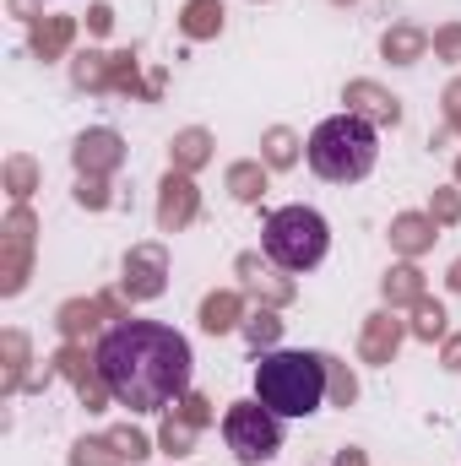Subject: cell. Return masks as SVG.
<instances>
[{
  "label": "cell",
  "mask_w": 461,
  "mask_h": 466,
  "mask_svg": "<svg viewBox=\"0 0 461 466\" xmlns=\"http://www.w3.org/2000/svg\"><path fill=\"white\" fill-rule=\"evenodd\" d=\"M98 374L119 407L163 412L190 390V342L158 320H115L98 337Z\"/></svg>",
  "instance_id": "cell-1"
},
{
  "label": "cell",
  "mask_w": 461,
  "mask_h": 466,
  "mask_svg": "<svg viewBox=\"0 0 461 466\" xmlns=\"http://www.w3.org/2000/svg\"><path fill=\"white\" fill-rule=\"evenodd\" d=\"M255 401L277 418H310L326 401V358L321 352H261Z\"/></svg>",
  "instance_id": "cell-2"
},
{
  "label": "cell",
  "mask_w": 461,
  "mask_h": 466,
  "mask_svg": "<svg viewBox=\"0 0 461 466\" xmlns=\"http://www.w3.org/2000/svg\"><path fill=\"white\" fill-rule=\"evenodd\" d=\"M304 152H310V168L321 174V179H332V185H353V179H364L369 168H374V157H380V136H374V125L358 115H332L315 125V136L304 141Z\"/></svg>",
  "instance_id": "cell-3"
},
{
  "label": "cell",
  "mask_w": 461,
  "mask_h": 466,
  "mask_svg": "<svg viewBox=\"0 0 461 466\" xmlns=\"http://www.w3.org/2000/svg\"><path fill=\"white\" fill-rule=\"evenodd\" d=\"M261 244L282 271H310V266L326 260L332 228H326V218L315 207H277L266 218V228H261Z\"/></svg>",
  "instance_id": "cell-4"
},
{
  "label": "cell",
  "mask_w": 461,
  "mask_h": 466,
  "mask_svg": "<svg viewBox=\"0 0 461 466\" xmlns=\"http://www.w3.org/2000/svg\"><path fill=\"white\" fill-rule=\"evenodd\" d=\"M223 440L239 466H261L282 451V418L261 401H233L223 412Z\"/></svg>",
  "instance_id": "cell-5"
},
{
  "label": "cell",
  "mask_w": 461,
  "mask_h": 466,
  "mask_svg": "<svg viewBox=\"0 0 461 466\" xmlns=\"http://www.w3.org/2000/svg\"><path fill=\"white\" fill-rule=\"evenodd\" d=\"M33 238H38V218L27 212V201L11 207L5 228H0V293L16 299L27 288V271H33Z\"/></svg>",
  "instance_id": "cell-6"
},
{
  "label": "cell",
  "mask_w": 461,
  "mask_h": 466,
  "mask_svg": "<svg viewBox=\"0 0 461 466\" xmlns=\"http://www.w3.org/2000/svg\"><path fill=\"white\" fill-rule=\"evenodd\" d=\"M49 374H60V380H71L77 385V401L87 407V412H104L115 396H109V385H104V374H98V358H87L82 342H66V348L49 358Z\"/></svg>",
  "instance_id": "cell-7"
},
{
  "label": "cell",
  "mask_w": 461,
  "mask_h": 466,
  "mask_svg": "<svg viewBox=\"0 0 461 466\" xmlns=\"http://www.w3.org/2000/svg\"><path fill=\"white\" fill-rule=\"evenodd\" d=\"M119 288H125L130 304H136V299H158V293L169 288V249H163V244H130Z\"/></svg>",
  "instance_id": "cell-8"
},
{
  "label": "cell",
  "mask_w": 461,
  "mask_h": 466,
  "mask_svg": "<svg viewBox=\"0 0 461 466\" xmlns=\"http://www.w3.org/2000/svg\"><path fill=\"white\" fill-rule=\"evenodd\" d=\"M196 212H201V190H196V179L179 174V168H169V179L158 185V228L163 233L190 228Z\"/></svg>",
  "instance_id": "cell-9"
},
{
  "label": "cell",
  "mask_w": 461,
  "mask_h": 466,
  "mask_svg": "<svg viewBox=\"0 0 461 466\" xmlns=\"http://www.w3.org/2000/svg\"><path fill=\"white\" fill-rule=\"evenodd\" d=\"M71 163H77V174H87V179H109L119 163H125V141H119V130H82L77 136V147H71Z\"/></svg>",
  "instance_id": "cell-10"
},
{
  "label": "cell",
  "mask_w": 461,
  "mask_h": 466,
  "mask_svg": "<svg viewBox=\"0 0 461 466\" xmlns=\"http://www.w3.org/2000/svg\"><path fill=\"white\" fill-rule=\"evenodd\" d=\"M402 337H407V326L396 320V309H380V315H369V320H364L358 358H364V363H391L396 348H402Z\"/></svg>",
  "instance_id": "cell-11"
},
{
  "label": "cell",
  "mask_w": 461,
  "mask_h": 466,
  "mask_svg": "<svg viewBox=\"0 0 461 466\" xmlns=\"http://www.w3.org/2000/svg\"><path fill=\"white\" fill-rule=\"evenodd\" d=\"M343 104H347V115L369 119V125H402V104L385 87H374V82H347Z\"/></svg>",
  "instance_id": "cell-12"
},
{
  "label": "cell",
  "mask_w": 461,
  "mask_h": 466,
  "mask_svg": "<svg viewBox=\"0 0 461 466\" xmlns=\"http://www.w3.org/2000/svg\"><path fill=\"white\" fill-rule=\"evenodd\" d=\"M77 38V16H38L27 33V55L33 60H60Z\"/></svg>",
  "instance_id": "cell-13"
},
{
  "label": "cell",
  "mask_w": 461,
  "mask_h": 466,
  "mask_svg": "<svg viewBox=\"0 0 461 466\" xmlns=\"http://www.w3.org/2000/svg\"><path fill=\"white\" fill-rule=\"evenodd\" d=\"M440 223L429 218V212H402L396 223H391V249L396 255H407V260H418L424 249H435V238H440Z\"/></svg>",
  "instance_id": "cell-14"
},
{
  "label": "cell",
  "mask_w": 461,
  "mask_h": 466,
  "mask_svg": "<svg viewBox=\"0 0 461 466\" xmlns=\"http://www.w3.org/2000/svg\"><path fill=\"white\" fill-rule=\"evenodd\" d=\"M380 55H385L391 66H413V60H424V55H429V33H424V27H413V22H396V27H385Z\"/></svg>",
  "instance_id": "cell-15"
},
{
  "label": "cell",
  "mask_w": 461,
  "mask_h": 466,
  "mask_svg": "<svg viewBox=\"0 0 461 466\" xmlns=\"http://www.w3.org/2000/svg\"><path fill=\"white\" fill-rule=\"evenodd\" d=\"M244 326V299L223 288V293H207L201 299V331H212V337H223V331H239Z\"/></svg>",
  "instance_id": "cell-16"
},
{
  "label": "cell",
  "mask_w": 461,
  "mask_h": 466,
  "mask_svg": "<svg viewBox=\"0 0 461 466\" xmlns=\"http://www.w3.org/2000/svg\"><path fill=\"white\" fill-rule=\"evenodd\" d=\"M207 157H212V136H207L201 125H190V130H179V136L169 141V163H174L179 174H196Z\"/></svg>",
  "instance_id": "cell-17"
},
{
  "label": "cell",
  "mask_w": 461,
  "mask_h": 466,
  "mask_svg": "<svg viewBox=\"0 0 461 466\" xmlns=\"http://www.w3.org/2000/svg\"><path fill=\"white\" fill-rule=\"evenodd\" d=\"M179 33L185 38H218L223 33V0H185V11H179Z\"/></svg>",
  "instance_id": "cell-18"
},
{
  "label": "cell",
  "mask_w": 461,
  "mask_h": 466,
  "mask_svg": "<svg viewBox=\"0 0 461 466\" xmlns=\"http://www.w3.org/2000/svg\"><path fill=\"white\" fill-rule=\"evenodd\" d=\"M98 320H104V304H98V299H71V304H60V320H55V326H60L66 342H82Z\"/></svg>",
  "instance_id": "cell-19"
},
{
  "label": "cell",
  "mask_w": 461,
  "mask_h": 466,
  "mask_svg": "<svg viewBox=\"0 0 461 466\" xmlns=\"http://www.w3.org/2000/svg\"><path fill=\"white\" fill-rule=\"evenodd\" d=\"M424 299V271L407 260V266H391L385 271V304L391 309H402V304H418Z\"/></svg>",
  "instance_id": "cell-20"
},
{
  "label": "cell",
  "mask_w": 461,
  "mask_h": 466,
  "mask_svg": "<svg viewBox=\"0 0 461 466\" xmlns=\"http://www.w3.org/2000/svg\"><path fill=\"white\" fill-rule=\"evenodd\" d=\"M261 163H266V168H293V163H299V136H293L288 125H271V130L261 136Z\"/></svg>",
  "instance_id": "cell-21"
},
{
  "label": "cell",
  "mask_w": 461,
  "mask_h": 466,
  "mask_svg": "<svg viewBox=\"0 0 461 466\" xmlns=\"http://www.w3.org/2000/svg\"><path fill=\"white\" fill-rule=\"evenodd\" d=\"M109 66H115V55H98V49H87V55H77V66H71V76H77V87H93V93H109Z\"/></svg>",
  "instance_id": "cell-22"
},
{
  "label": "cell",
  "mask_w": 461,
  "mask_h": 466,
  "mask_svg": "<svg viewBox=\"0 0 461 466\" xmlns=\"http://www.w3.org/2000/svg\"><path fill=\"white\" fill-rule=\"evenodd\" d=\"M261 190H266V163H233L229 168L233 201H261Z\"/></svg>",
  "instance_id": "cell-23"
},
{
  "label": "cell",
  "mask_w": 461,
  "mask_h": 466,
  "mask_svg": "<svg viewBox=\"0 0 461 466\" xmlns=\"http://www.w3.org/2000/svg\"><path fill=\"white\" fill-rule=\"evenodd\" d=\"M5 190H11V201H27L33 190H38V163L33 157H5Z\"/></svg>",
  "instance_id": "cell-24"
},
{
  "label": "cell",
  "mask_w": 461,
  "mask_h": 466,
  "mask_svg": "<svg viewBox=\"0 0 461 466\" xmlns=\"http://www.w3.org/2000/svg\"><path fill=\"white\" fill-rule=\"evenodd\" d=\"M413 337H418V342H440V337H446V309H440L429 293L413 304Z\"/></svg>",
  "instance_id": "cell-25"
},
{
  "label": "cell",
  "mask_w": 461,
  "mask_h": 466,
  "mask_svg": "<svg viewBox=\"0 0 461 466\" xmlns=\"http://www.w3.org/2000/svg\"><path fill=\"white\" fill-rule=\"evenodd\" d=\"M0 352H5V390H22V369H27V337H22V331H0Z\"/></svg>",
  "instance_id": "cell-26"
},
{
  "label": "cell",
  "mask_w": 461,
  "mask_h": 466,
  "mask_svg": "<svg viewBox=\"0 0 461 466\" xmlns=\"http://www.w3.org/2000/svg\"><path fill=\"white\" fill-rule=\"evenodd\" d=\"M196 434H201V429H196V423H185V418L174 412V418H169V423L158 429V445H163V456H190Z\"/></svg>",
  "instance_id": "cell-27"
},
{
  "label": "cell",
  "mask_w": 461,
  "mask_h": 466,
  "mask_svg": "<svg viewBox=\"0 0 461 466\" xmlns=\"http://www.w3.org/2000/svg\"><path fill=\"white\" fill-rule=\"evenodd\" d=\"M326 358V396L337 401V407H353V396H358V380H353V369L347 363H337L332 352H321Z\"/></svg>",
  "instance_id": "cell-28"
},
{
  "label": "cell",
  "mask_w": 461,
  "mask_h": 466,
  "mask_svg": "<svg viewBox=\"0 0 461 466\" xmlns=\"http://www.w3.org/2000/svg\"><path fill=\"white\" fill-rule=\"evenodd\" d=\"M239 331L250 337V348H271V342L282 337V320H277V309H255V315H244Z\"/></svg>",
  "instance_id": "cell-29"
},
{
  "label": "cell",
  "mask_w": 461,
  "mask_h": 466,
  "mask_svg": "<svg viewBox=\"0 0 461 466\" xmlns=\"http://www.w3.org/2000/svg\"><path fill=\"white\" fill-rule=\"evenodd\" d=\"M104 440L115 445V456H119L125 466H136V461H147V456H152V445H147V434H136V429H109Z\"/></svg>",
  "instance_id": "cell-30"
},
{
  "label": "cell",
  "mask_w": 461,
  "mask_h": 466,
  "mask_svg": "<svg viewBox=\"0 0 461 466\" xmlns=\"http://www.w3.org/2000/svg\"><path fill=\"white\" fill-rule=\"evenodd\" d=\"M244 288H250L261 304H293V282H288V277H271V271H261V277H250Z\"/></svg>",
  "instance_id": "cell-31"
},
{
  "label": "cell",
  "mask_w": 461,
  "mask_h": 466,
  "mask_svg": "<svg viewBox=\"0 0 461 466\" xmlns=\"http://www.w3.org/2000/svg\"><path fill=\"white\" fill-rule=\"evenodd\" d=\"M71 466H125V461L115 456L109 440H82V445L71 451Z\"/></svg>",
  "instance_id": "cell-32"
},
{
  "label": "cell",
  "mask_w": 461,
  "mask_h": 466,
  "mask_svg": "<svg viewBox=\"0 0 461 466\" xmlns=\"http://www.w3.org/2000/svg\"><path fill=\"white\" fill-rule=\"evenodd\" d=\"M429 218H435L440 228L461 223V196H456V190H435V201H429Z\"/></svg>",
  "instance_id": "cell-33"
},
{
  "label": "cell",
  "mask_w": 461,
  "mask_h": 466,
  "mask_svg": "<svg viewBox=\"0 0 461 466\" xmlns=\"http://www.w3.org/2000/svg\"><path fill=\"white\" fill-rule=\"evenodd\" d=\"M174 412H179L185 423H196V429H207V423H212V407H207V396H196V390H185V396L174 401Z\"/></svg>",
  "instance_id": "cell-34"
},
{
  "label": "cell",
  "mask_w": 461,
  "mask_h": 466,
  "mask_svg": "<svg viewBox=\"0 0 461 466\" xmlns=\"http://www.w3.org/2000/svg\"><path fill=\"white\" fill-rule=\"evenodd\" d=\"M77 201H82L87 212H104V207H109V185H104V179H87V174H82V179H77Z\"/></svg>",
  "instance_id": "cell-35"
},
{
  "label": "cell",
  "mask_w": 461,
  "mask_h": 466,
  "mask_svg": "<svg viewBox=\"0 0 461 466\" xmlns=\"http://www.w3.org/2000/svg\"><path fill=\"white\" fill-rule=\"evenodd\" d=\"M435 55H440V60H461V22H446V27L435 33Z\"/></svg>",
  "instance_id": "cell-36"
},
{
  "label": "cell",
  "mask_w": 461,
  "mask_h": 466,
  "mask_svg": "<svg viewBox=\"0 0 461 466\" xmlns=\"http://www.w3.org/2000/svg\"><path fill=\"white\" fill-rule=\"evenodd\" d=\"M109 27H115V5H104V0H98V5L87 11V33H98V38H104Z\"/></svg>",
  "instance_id": "cell-37"
},
{
  "label": "cell",
  "mask_w": 461,
  "mask_h": 466,
  "mask_svg": "<svg viewBox=\"0 0 461 466\" xmlns=\"http://www.w3.org/2000/svg\"><path fill=\"white\" fill-rule=\"evenodd\" d=\"M440 363H446L451 374H461V331H456V337H446V352H440Z\"/></svg>",
  "instance_id": "cell-38"
},
{
  "label": "cell",
  "mask_w": 461,
  "mask_h": 466,
  "mask_svg": "<svg viewBox=\"0 0 461 466\" xmlns=\"http://www.w3.org/2000/svg\"><path fill=\"white\" fill-rule=\"evenodd\" d=\"M98 304H104V315H109V320H130V309H125V299H119V293H98Z\"/></svg>",
  "instance_id": "cell-39"
},
{
  "label": "cell",
  "mask_w": 461,
  "mask_h": 466,
  "mask_svg": "<svg viewBox=\"0 0 461 466\" xmlns=\"http://www.w3.org/2000/svg\"><path fill=\"white\" fill-rule=\"evenodd\" d=\"M11 5V16H22V22H38L44 11H38V0H5Z\"/></svg>",
  "instance_id": "cell-40"
},
{
  "label": "cell",
  "mask_w": 461,
  "mask_h": 466,
  "mask_svg": "<svg viewBox=\"0 0 461 466\" xmlns=\"http://www.w3.org/2000/svg\"><path fill=\"white\" fill-rule=\"evenodd\" d=\"M446 109H451V115H461V82H451V87H446Z\"/></svg>",
  "instance_id": "cell-41"
},
{
  "label": "cell",
  "mask_w": 461,
  "mask_h": 466,
  "mask_svg": "<svg viewBox=\"0 0 461 466\" xmlns=\"http://www.w3.org/2000/svg\"><path fill=\"white\" fill-rule=\"evenodd\" d=\"M337 466H369V461H364V451H353V445H347L343 456H337Z\"/></svg>",
  "instance_id": "cell-42"
},
{
  "label": "cell",
  "mask_w": 461,
  "mask_h": 466,
  "mask_svg": "<svg viewBox=\"0 0 461 466\" xmlns=\"http://www.w3.org/2000/svg\"><path fill=\"white\" fill-rule=\"evenodd\" d=\"M446 282H451V293H461V260H451V271H446Z\"/></svg>",
  "instance_id": "cell-43"
},
{
  "label": "cell",
  "mask_w": 461,
  "mask_h": 466,
  "mask_svg": "<svg viewBox=\"0 0 461 466\" xmlns=\"http://www.w3.org/2000/svg\"><path fill=\"white\" fill-rule=\"evenodd\" d=\"M456 185H461V157H456Z\"/></svg>",
  "instance_id": "cell-44"
},
{
  "label": "cell",
  "mask_w": 461,
  "mask_h": 466,
  "mask_svg": "<svg viewBox=\"0 0 461 466\" xmlns=\"http://www.w3.org/2000/svg\"><path fill=\"white\" fill-rule=\"evenodd\" d=\"M451 119H456V130H461V115H451Z\"/></svg>",
  "instance_id": "cell-45"
},
{
  "label": "cell",
  "mask_w": 461,
  "mask_h": 466,
  "mask_svg": "<svg viewBox=\"0 0 461 466\" xmlns=\"http://www.w3.org/2000/svg\"><path fill=\"white\" fill-rule=\"evenodd\" d=\"M337 5H353V0H337Z\"/></svg>",
  "instance_id": "cell-46"
}]
</instances>
